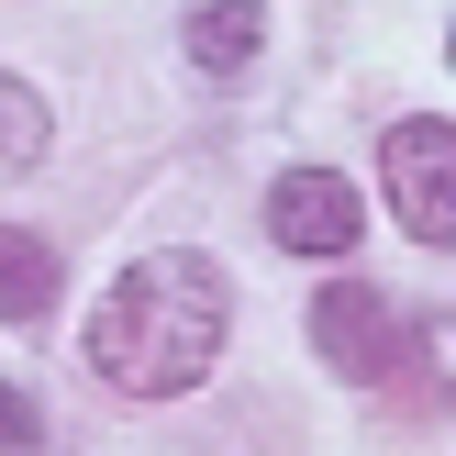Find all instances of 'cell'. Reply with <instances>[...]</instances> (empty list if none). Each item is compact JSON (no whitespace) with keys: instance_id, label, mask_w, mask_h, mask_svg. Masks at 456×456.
I'll list each match as a JSON object with an SVG mask.
<instances>
[{"instance_id":"cell-2","label":"cell","mask_w":456,"mask_h":456,"mask_svg":"<svg viewBox=\"0 0 456 456\" xmlns=\"http://www.w3.org/2000/svg\"><path fill=\"white\" fill-rule=\"evenodd\" d=\"M379 178H390V212L401 234L423 245H456V123H390V145H379Z\"/></svg>"},{"instance_id":"cell-7","label":"cell","mask_w":456,"mask_h":456,"mask_svg":"<svg viewBox=\"0 0 456 456\" xmlns=\"http://www.w3.org/2000/svg\"><path fill=\"white\" fill-rule=\"evenodd\" d=\"M34 156H45V111H34V89H12V78H0V178H12V167H34Z\"/></svg>"},{"instance_id":"cell-9","label":"cell","mask_w":456,"mask_h":456,"mask_svg":"<svg viewBox=\"0 0 456 456\" xmlns=\"http://www.w3.org/2000/svg\"><path fill=\"white\" fill-rule=\"evenodd\" d=\"M34 445H45V412L12 390V379H0V456H34Z\"/></svg>"},{"instance_id":"cell-4","label":"cell","mask_w":456,"mask_h":456,"mask_svg":"<svg viewBox=\"0 0 456 456\" xmlns=\"http://www.w3.org/2000/svg\"><path fill=\"white\" fill-rule=\"evenodd\" d=\"M312 346H323L334 379H390V356H401V334H390V289H368V279L323 289V301H312Z\"/></svg>"},{"instance_id":"cell-8","label":"cell","mask_w":456,"mask_h":456,"mask_svg":"<svg viewBox=\"0 0 456 456\" xmlns=\"http://www.w3.org/2000/svg\"><path fill=\"white\" fill-rule=\"evenodd\" d=\"M401 356H412V379H435V401H456V312H435Z\"/></svg>"},{"instance_id":"cell-5","label":"cell","mask_w":456,"mask_h":456,"mask_svg":"<svg viewBox=\"0 0 456 456\" xmlns=\"http://www.w3.org/2000/svg\"><path fill=\"white\" fill-rule=\"evenodd\" d=\"M256 45H267V0H212L190 22V67H212V78H234Z\"/></svg>"},{"instance_id":"cell-6","label":"cell","mask_w":456,"mask_h":456,"mask_svg":"<svg viewBox=\"0 0 456 456\" xmlns=\"http://www.w3.org/2000/svg\"><path fill=\"white\" fill-rule=\"evenodd\" d=\"M56 301V245H34L22 223H0V323H34Z\"/></svg>"},{"instance_id":"cell-3","label":"cell","mask_w":456,"mask_h":456,"mask_svg":"<svg viewBox=\"0 0 456 456\" xmlns=\"http://www.w3.org/2000/svg\"><path fill=\"white\" fill-rule=\"evenodd\" d=\"M267 234H279L289 256H346V245L368 234V200H356L334 167H289L279 190H267Z\"/></svg>"},{"instance_id":"cell-10","label":"cell","mask_w":456,"mask_h":456,"mask_svg":"<svg viewBox=\"0 0 456 456\" xmlns=\"http://www.w3.org/2000/svg\"><path fill=\"white\" fill-rule=\"evenodd\" d=\"M445 67H456V34H445Z\"/></svg>"},{"instance_id":"cell-1","label":"cell","mask_w":456,"mask_h":456,"mask_svg":"<svg viewBox=\"0 0 456 456\" xmlns=\"http://www.w3.org/2000/svg\"><path fill=\"white\" fill-rule=\"evenodd\" d=\"M223 323H234V279L212 256H134L123 279L101 289L89 312V368L111 379L123 401H178L190 379H212Z\"/></svg>"}]
</instances>
